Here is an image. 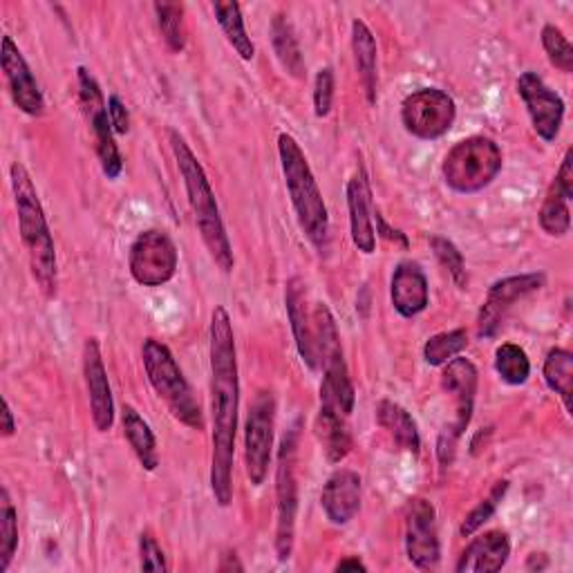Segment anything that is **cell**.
Wrapping results in <instances>:
<instances>
[{"label":"cell","mask_w":573,"mask_h":573,"mask_svg":"<svg viewBox=\"0 0 573 573\" xmlns=\"http://www.w3.org/2000/svg\"><path fill=\"white\" fill-rule=\"evenodd\" d=\"M376 424L393 435V439L399 448L408 450L415 457L421 452V437H419L417 424L404 406H399L390 399L378 402Z\"/></svg>","instance_id":"cell-24"},{"label":"cell","mask_w":573,"mask_h":573,"mask_svg":"<svg viewBox=\"0 0 573 573\" xmlns=\"http://www.w3.org/2000/svg\"><path fill=\"white\" fill-rule=\"evenodd\" d=\"M538 222L542 231L551 238H564L571 229V211H569V198L551 184L549 194L542 202V209L538 213Z\"/></svg>","instance_id":"cell-32"},{"label":"cell","mask_w":573,"mask_h":573,"mask_svg":"<svg viewBox=\"0 0 573 573\" xmlns=\"http://www.w3.org/2000/svg\"><path fill=\"white\" fill-rule=\"evenodd\" d=\"M477 381H480V374H477L475 363L463 356H455L452 361H448L444 365L441 390L455 399V413H457L455 424H450L439 435V441H437V455H439V461L444 468L452 463L457 441L470 426L472 410H475V397H477Z\"/></svg>","instance_id":"cell-8"},{"label":"cell","mask_w":573,"mask_h":573,"mask_svg":"<svg viewBox=\"0 0 573 573\" xmlns=\"http://www.w3.org/2000/svg\"><path fill=\"white\" fill-rule=\"evenodd\" d=\"M507 491H509V482H507V480L496 482V487L491 489L489 498H487V500H482L480 504H477V507L466 515V520L461 522L459 533H461L463 538H468V535H472L477 529H482V524H485V522H489V520L496 515V511H498L500 502L504 500Z\"/></svg>","instance_id":"cell-36"},{"label":"cell","mask_w":573,"mask_h":573,"mask_svg":"<svg viewBox=\"0 0 573 573\" xmlns=\"http://www.w3.org/2000/svg\"><path fill=\"white\" fill-rule=\"evenodd\" d=\"M211 356V417H213V455H211V491L216 502L227 509L233 500V457L240 408V376L236 336L229 312L218 305L211 314L209 330Z\"/></svg>","instance_id":"cell-1"},{"label":"cell","mask_w":573,"mask_h":573,"mask_svg":"<svg viewBox=\"0 0 573 573\" xmlns=\"http://www.w3.org/2000/svg\"><path fill=\"white\" fill-rule=\"evenodd\" d=\"M376 227H378V233H384V238H388V240H395V242H402V247H408V238L402 233V231H397V229H390L388 227V222L381 218V213L376 211Z\"/></svg>","instance_id":"cell-44"},{"label":"cell","mask_w":573,"mask_h":573,"mask_svg":"<svg viewBox=\"0 0 573 573\" xmlns=\"http://www.w3.org/2000/svg\"><path fill=\"white\" fill-rule=\"evenodd\" d=\"M278 157L286 184V194L292 198V207L296 211L301 231L323 256L330 249V216L312 166L294 135H278Z\"/></svg>","instance_id":"cell-4"},{"label":"cell","mask_w":573,"mask_h":573,"mask_svg":"<svg viewBox=\"0 0 573 573\" xmlns=\"http://www.w3.org/2000/svg\"><path fill=\"white\" fill-rule=\"evenodd\" d=\"M511 555V540L504 531H487L477 535L459 555L457 573H498Z\"/></svg>","instance_id":"cell-20"},{"label":"cell","mask_w":573,"mask_h":573,"mask_svg":"<svg viewBox=\"0 0 573 573\" xmlns=\"http://www.w3.org/2000/svg\"><path fill=\"white\" fill-rule=\"evenodd\" d=\"M216 12V21L222 28L229 45L236 50V54L242 61H251L256 56V45L251 41V37L247 34L244 28V19H242V8L238 3H216L213 6Z\"/></svg>","instance_id":"cell-30"},{"label":"cell","mask_w":573,"mask_h":573,"mask_svg":"<svg viewBox=\"0 0 573 573\" xmlns=\"http://www.w3.org/2000/svg\"><path fill=\"white\" fill-rule=\"evenodd\" d=\"M19 549V513L10 491H0V573H6Z\"/></svg>","instance_id":"cell-31"},{"label":"cell","mask_w":573,"mask_h":573,"mask_svg":"<svg viewBox=\"0 0 573 573\" xmlns=\"http://www.w3.org/2000/svg\"><path fill=\"white\" fill-rule=\"evenodd\" d=\"M299 426L286 430L278 450L275 468V500H278V522H275V553L284 562L292 558L296 538V515H299Z\"/></svg>","instance_id":"cell-7"},{"label":"cell","mask_w":573,"mask_h":573,"mask_svg":"<svg viewBox=\"0 0 573 573\" xmlns=\"http://www.w3.org/2000/svg\"><path fill=\"white\" fill-rule=\"evenodd\" d=\"M347 419L350 417L332 413V410H325V408L319 410L316 435H319V439L323 444V450H325V457H327L330 463L343 461L350 455V450H352V435H350Z\"/></svg>","instance_id":"cell-26"},{"label":"cell","mask_w":573,"mask_h":573,"mask_svg":"<svg viewBox=\"0 0 573 573\" xmlns=\"http://www.w3.org/2000/svg\"><path fill=\"white\" fill-rule=\"evenodd\" d=\"M518 94L522 97L527 113L531 117L533 131L546 144L555 142L564 122V102L555 90H551L544 79L535 72H524L518 79Z\"/></svg>","instance_id":"cell-13"},{"label":"cell","mask_w":573,"mask_h":573,"mask_svg":"<svg viewBox=\"0 0 573 573\" xmlns=\"http://www.w3.org/2000/svg\"><path fill=\"white\" fill-rule=\"evenodd\" d=\"M10 181L14 190L17 213H19V231L28 249L32 278L37 280L39 290L45 299H54L59 290L56 249H54V238H52L43 205L37 194V186L21 162L12 164Z\"/></svg>","instance_id":"cell-3"},{"label":"cell","mask_w":573,"mask_h":573,"mask_svg":"<svg viewBox=\"0 0 573 573\" xmlns=\"http://www.w3.org/2000/svg\"><path fill=\"white\" fill-rule=\"evenodd\" d=\"M406 555L421 569H437L441 558L437 535V513L426 498H413L406 509Z\"/></svg>","instance_id":"cell-14"},{"label":"cell","mask_w":573,"mask_h":573,"mask_svg":"<svg viewBox=\"0 0 573 573\" xmlns=\"http://www.w3.org/2000/svg\"><path fill=\"white\" fill-rule=\"evenodd\" d=\"M336 571H367V564L358 555H350L336 564Z\"/></svg>","instance_id":"cell-46"},{"label":"cell","mask_w":573,"mask_h":573,"mask_svg":"<svg viewBox=\"0 0 573 573\" xmlns=\"http://www.w3.org/2000/svg\"><path fill=\"white\" fill-rule=\"evenodd\" d=\"M159 32L170 52H181L186 48V28H184V6L179 3H155L153 6Z\"/></svg>","instance_id":"cell-35"},{"label":"cell","mask_w":573,"mask_h":573,"mask_svg":"<svg viewBox=\"0 0 573 573\" xmlns=\"http://www.w3.org/2000/svg\"><path fill=\"white\" fill-rule=\"evenodd\" d=\"M179 253L173 238L162 229L142 231L131 244L128 269L137 284L162 286L173 280Z\"/></svg>","instance_id":"cell-10"},{"label":"cell","mask_w":573,"mask_h":573,"mask_svg":"<svg viewBox=\"0 0 573 573\" xmlns=\"http://www.w3.org/2000/svg\"><path fill=\"white\" fill-rule=\"evenodd\" d=\"M504 164L502 148L485 135L457 142L441 162V175L450 190L459 196L480 194L500 175Z\"/></svg>","instance_id":"cell-6"},{"label":"cell","mask_w":573,"mask_h":573,"mask_svg":"<svg viewBox=\"0 0 573 573\" xmlns=\"http://www.w3.org/2000/svg\"><path fill=\"white\" fill-rule=\"evenodd\" d=\"M347 211H350V233L354 247L372 256L376 249V231H374V211H372V188L363 166H358L347 181Z\"/></svg>","instance_id":"cell-17"},{"label":"cell","mask_w":573,"mask_h":573,"mask_svg":"<svg viewBox=\"0 0 573 573\" xmlns=\"http://www.w3.org/2000/svg\"><path fill=\"white\" fill-rule=\"evenodd\" d=\"M321 363H323L321 408L350 417L354 413L356 393H354V386H352V378H350L343 352H336V354L323 358Z\"/></svg>","instance_id":"cell-22"},{"label":"cell","mask_w":573,"mask_h":573,"mask_svg":"<svg viewBox=\"0 0 573 573\" xmlns=\"http://www.w3.org/2000/svg\"><path fill=\"white\" fill-rule=\"evenodd\" d=\"M122 426H124V435L133 448V452L137 455L139 463L146 470H157L159 466V457H157V439L150 430V426L144 421V417L133 408V406H124V415H122Z\"/></svg>","instance_id":"cell-28"},{"label":"cell","mask_w":573,"mask_h":573,"mask_svg":"<svg viewBox=\"0 0 573 573\" xmlns=\"http://www.w3.org/2000/svg\"><path fill=\"white\" fill-rule=\"evenodd\" d=\"M17 433V421H14V413L10 408V402L3 399V437H12Z\"/></svg>","instance_id":"cell-45"},{"label":"cell","mask_w":573,"mask_h":573,"mask_svg":"<svg viewBox=\"0 0 573 573\" xmlns=\"http://www.w3.org/2000/svg\"><path fill=\"white\" fill-rule=\"evenodd\" d=\"M108 117L115 135H126L131 131V113L117 94H111L108 97Z\"/></svg>","instance_id":"cell-42"},{"label":"cell","mask_w":573,"mask_h":573,"mask_svg":"<svg viewBox=\"0 0 573 573\" xmlns=\"http://www.w3.org/2000/svg\"><path fill=\"white\" fill-rule=\"evenodd\" d=\"M390 299L393 308L404 319H415L426 312L430 292L428 278L417 262H402L390 280Z\"/></svg>","instance_id":"cell-21"},{"label":"cell","mask_w":573,"mask_h":573,"mask_svg":"<svg viewBox=\"0 0 573 573\" xmlns=\"http://www.w3.org/2000/svg\"><path fill=\"white\" fill-rule=\"evenodd\" d=\"M496 372L507 386H524L531 376V361L515 343H502L496 350Z\"/></svg>","instance_id":"cell-33"},{"label":"cell","mask_w":573,"mask_h":573,"mask_svg":"<svg viewBox=\"0 0 573 573\" xmlns=\"http://www.w3.org/2000/svg\"><path fill=\"white\" fill-rule=\"evenodd\" d=\"M468 345L466 330H450L435 334L424 345V358L430 367H444L448 361L459 356Z\"/></svg>","instance_id":"cell-34"},{"label":"cell","mask_w":573,"mask_h":573,"mask_svg":"<svg viewBox=\"0 0 573 573\" xmlns=\"http://www.w3.org/2000/svg\"><path fill=\"white\" fill-rule=\"evenodd\" d=\"M0 63H3L6 81L12 94V102L28 117H41L45 113V97L12 37H3V48H0Z\"/></svg>","instance_id":"cell-16"},{"label":"cell","mask_w":573,"mask_h":573,"mask_svg":"<svg viewBox=\"0 0 573 573\" xmlns=\"http://www.w3.org/2000/svg\"><path fill=\"white\" fill-rule=\"evenodd\" d=\"M544 282V273H520L493 282L487 301L482 303L480 319H477V334H480V338H493L502 327L507 314L513 310V305L527 299L529 294L540 292Z\"/></svg>","instance_id":"cell-12"},{"label":"cell","mask_w":573,"mask_h":573,"mask_svg":"<svg viewBox=\"0 0 573 573\" xmlns=\"http://www.w3.org/2000/svg\"><path fill=\"white\" fill-rule=\"evenodd\" d=\"M275 428V397L271 390H260L249 408L244 426V463L253 487H262L271 463Z\"/></svg>","instance_id":"cell-11"},{"label":"cell","mask_w":573,"mask_h":573,"mask_svg":"<svg viewBox=\"0 0 573 573\" xmlns=\"http://www.w3.org/2000/svg\"><path fill=\"white\" fill-rule=\"evenodd\" d=\"M352 52L356 72L365 92V100L369 106L376 104V90H378V72H376V39L372 30L356 19L352 23Z\"/></svg>","instance_id":"cell-23"},{"label":"cell","mask_w":573,"mask_h":573,"mask_svg":"<svg viewBox=\"0 0 573 573\" xmlns=\"http://www.w3.org/2000/svg\"><path fill=\"white\" fill-rule=\"evenodd\" d=\"M87 124L94 135V148H97V157H100L104 175L108 179H117L124 170V157L115 142V131H113V124L108 117V108L90 115Z\"/></svg>","instance_id":"cell-25"},{"label":"cell","mask_w":573,"mask_h":573,"mask_svg":"<svg viewBox=\"0 0 573 573\" xmlns=\"http://www.w3.org/2000/svg\"><path fill=\"white\" fill-rule=\"evenodd\" d=\"M457 119V106L448 92L439 87H421L410 92L402 104V124L408 135L421 142L444 137Z\"/></svg>","instance_id":"cell-9"},{"label":"cell","mask_w":573,"mask_h":573,"mask_svg":"<svg viewBox=\"0 0 573 573\" xmlns=\"http://www.w3.org/2000/svg\"><path fill=\"white\" fill-rule=\"evenodd\" d=\"M139 569L142 571H168L166 555L157 540L146 531L139 535Z\"/></svg>","instance_id":"cell-41"},{"label":"cell","mask_w":573,"mask_h":573,"mask_svg":"<svg viewBox=\"0 0 573 573\" xmlns=\"http://www.w3.org/2000/svg\"><path fill=\"white\" fill-rule=\"evenodd\" d=\"M83 376L94 428H97V433H108L115 424V402L97 338H87L83 345Z\"/></svg>","instance_id":"cell-15"},{"label":"cell","mask_w":573,"mask_h":573,"mask_svg":"<svg viewBox=\"0 0 573 573\" xmlns=\"http://www.w3.org/2000/svg\"><path fill=\"white\" fill-rule=\"evenodd\" d=\"M334 90H336L334 70L332 67L319 70L316 81H314V113L319 119L330 117L332 106H334Z\"/></svg>","instance_id":"cell-40"},{"label":"cell","mask_w":573,"mask_h":573,"mask_svg":"<svg viewBox=\"0 0 573 573\" xmlns=\"http://www.w3.org/2000/svg\"><path fill=\"white\" fill-rule=\"evenodd\" d=\"M361 496H363V487H361L358 472L350 468H341L332 472L330 480L325 482L321 493V507L332 524L343 527V524H350L361 511Z\"/></svg>","instance_id":"cell-19"},{"label":"cell","mask_w":573,"mask_h":573,"mask_svg":"<svg viewBox=\"0 0 573 573\" xmlns=\"http://www.w3.org/2000/svg\"><path fill=\"white\" fill-rule=\"evenodd\" d=\"M553 186L560 190V194H564L569 200L573 198V150L571 148L564 153V159H562L560 170L553 179Z\"/></svg>","instance_id":"cell-43"},{"label":"cell","mask_w":573,"mask_h":573,"mask_svg":"<svg viewBox=\"0 0 573 573\" xmlns=\"http://www.w3.org/2000/svg\"><path fill=\"white\" fill-rule=\"evenodd\" d=\"M284 308L290 316L294 341L303 363L310 369H319L316 338H314V319L308 310V284L301 278H290L284 284Z\"/></svg>","instance_id":"cell-18"},{"label":"cell","mask_w":573,"mask_h":573,"mask_svg":"<svg viewBox=\"0 0 573 573\" xmlns=\"http://www.w3.org/2000/svg\"><path fill=\"white\" fill-rule=\"evenodd\" d=\"M76 81H79V104L85 113V119L94 113L108 108L104 102V92H102L100 81L94 79V74L87 67H83V65L76 67Z\"/></svg>","instance_id":"cell-39"},{"label":"cell","mask_w":573,"mask_h":573,"mask_svg":"<svg viewBox=\"0 0 573 573\" xmlns=\"http://www.w3.org/2000/svg\"><path fill=\"white\" fill-rule=\"evenodd\" d=\"M142 361L153 390L166 404L168 413L179 424L194 430H202L205 428L202 408L194 397V390H190L188 381L179 369L170 347L157 338H146L142 347Z\"/></svg>","instance_id":"cell-5"},{"label":"cell","mask_w":573,"mask_h":573,"mask_svg":"<svg viewBox=\"0 0 573 573\" xmlns=\"http://www.w3.org/2000/svg\"><path fill=\"white\" fill-rule=\"evenodd\" d=\"M430 247H433L437 260L441 262V267H444V269L450 273V278L455 280V284L459 286V290H463L466 282H468L466 262H463L461 251L455 247V242H450L448 238H441V236H433V238H430Z\"/></svg>","instance_id":"cell-38"},{"label":"cell","mask_w":573,"mask_h":573,"mask_svg":"<svg viewBox=\"0 0 573 573\" xmlns=\"http://www.w3.org/2000/svg\"><path fill=\"white\" fill-rule=\"evenodd\" d=\"M271 43H273V52H275V59L280 61L282 70L294 79H303L305 61L301 54V45H299L292 23L286 21V17H282V14H278L271 21Z\"/></svg>","instance_id":"cell-27"},{"label":"cell","mask_w":573,"mask_h":573,"mask_svg":"<svg viewBox=\"0 0 573 573\" xmlns=\"http://www.w3.org/2000/svg\"><path fill=\"white\" fill-rule=\"evenodd\" d=\"M544 384L549 386L551 393H555L562 404L564 410L571 415V395H573V354L562 350V347H553L546 358H544Z\"/></svg>","instance_id":"cell-29"},{"label":"cell","mask_w":573,"mask_h":573,"mask_svg":"<svg viewBox=\"0 0 573 573\" xmlns=\"http://www.w3.org/2000/svg\"><path fill=\"white\" fill-rule=\"evenodd\" d=\"M542 48H544L553 67H558L564 74H571V70H573V48H571L569 39L562 34L560 28H555V25L542 28Z\"/></svg>","instance_id":"cell-37"},{"label":"cell","mask_w":573,"mask_h":573,"mask_svg":"<svg viewBox=\"0 0 573 573\" xmlns=\"http://www.w3.org/2000/svg\"><path fill=\"white\" fill-rule=\"evenodd\" d=\"M168 137H170V148H173L179 175L184 179L188 205H190V211H194L200 238H202L209 256L213 258V262L225 273H231L233 264H236L233 247L227 236L211 181H209L198 155L190 150L186 139L177 131H170Z\"/></svg>","instance_id":"cell-2"}]
</instances>
